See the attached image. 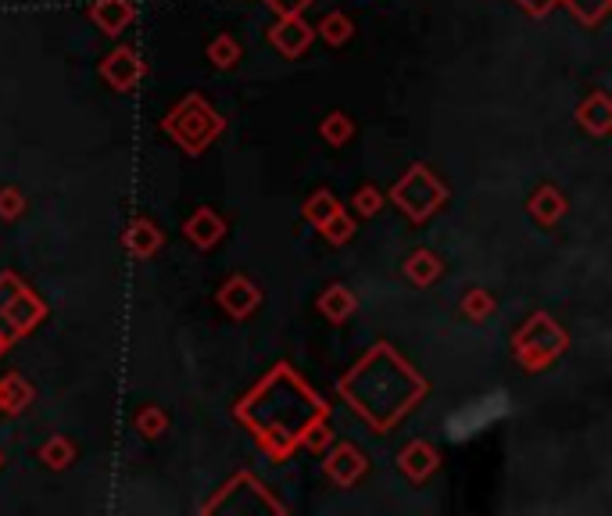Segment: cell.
I'll return each instance as SVG.
<instances>
[{
	"instance_id": "obj_1",
	"label": "cell",
	"mask_w": 612,
	"mask_h": 516,
	"mask_svg": "<svg viewBox=\"0 0 612 516\" xmlns=\"http://www.w3.org/2000/svg\"><path fill=\"white\" fill-rule=\"evenodd\" d=\"M237 420L255 434L258 445L272 459H287L308 438V430L319 420H326V405L287 362H280L237 405Z\"/></svg>"
},
{
	"instance_id": "obj_2",
	"label": "cell",
	"mask_w": 612,
	"mask_h": 516,
	"mask_svg": "<svg viewBox=\"0 0 612 516\" xmlns=\"http://www.w3.org/2000/svg\"><path fill=\"white\" fill-rule=\"evenodd\" d=\"M340 395L355 413H362L376 430H387L426 395V380L419 377L391 344H376L348 377L340 380Z\"/></svg>"
},
{
	"instance_id": "obj_3",
	"label": "cell",
	"mask_w": 612,
	"mask_h": 516,
	"mask_svg": "<svg viewBox=\"0 0 612 516\" xmlns=\"http://www.w3.org/2000/svg\"><path fill=\"white\" fill-rule=\"evenodd\" d=\"M43 301H36L15 276H0V341L8 344L15 337L29 334L43 319Z\"/></svg>"
},
{
	"instance_id": "obj_4",
	"label": "cell",
	"mask_w": 612,
	"mask_h": 516,
	"mask_svg": "<svg viewBox=\"0 0 612 516\" xmlns=\"http://www.w3.org/2000/svg\"><path fill=\"white\" fill-rule=\"evenodd\" d=\"M394 205L401 208L405 215H412L416 223H423L426 215L437 212V208L444 205V198H448V190H444V183L437 180L434 172L426 169V165H412L408 169L405 180L394 187Z\"/></svg>"
},
{
	"instance_id": "obj_5",
	"label": "cell",
	"mask_w": 612,
	"mask_h": 516,
	"mask_svg": "<svg viewBox=\"0 0 612 516\" xmlns=\"http://www.w3.org/2000/svg\"><path fill=\"white\" fill-rule=\"evenodd\" d=\"M562 348H566V334H562L559 323L548 316H534L527 327L516 334V355L527 370H541V366H548Z\"/></svg>"
},
{
	"instance_id": "obj_6",
	"label": "cell",
	"mask_w": 612,
	"mask_h": 516,
	"mask_svg": "<svg viewBox=\"0 0 612 516\" xmlns=\"http://www.w3.org/2000/svg\"><path fill=\"white\" fill-rule=\"evenodd\" d=\"M165 129H169L172 137L187 147V151H194L197 155V151H201V147L222 129V119L201 101V97H190L179 112H172L169 119H165Z\"/></svg>"
},
{
	"instance_id": "obj_7",
	"label": "cell",
	"mask_w": 612,
	"mask_h": 516,
	"mask_svg": "<svg viewBox=\"0 0 612 516\" xmlns=\"http://www.w3.org/2000/svg\"><path fill=\"white\" fill-rule=\"evenodd\" d=\"M204 513H240V516H247V513H283V506L272 499L269 491H265L262 484L251 477V473H240L237 481L222 491L219 499H212L208 506H204Z\"/></svg>"
},
{
	"instance_id": "obj_8",
	"label": "cell",
	"mask_w": 612,
	"mask_h": 516,
	"mask_svg": "<svg viewBox=\"0 0 612 516\" xmlns=\"http://www.w3.org/2000/svg\"><path fill=\"white\" fill-rule=\"evenodd\" d=\"M505 409H509V395H505V391H491V395H484L480 402L466 405V409H459V413L451 416V420H448V434L455 441L473 438L476 430H484L491 420L505 416Z\"/></svg>"
},
{
	"instance_id": "obj_9",
	"label": "cell",
	"mask_w": 612,
	"mask_h": 516,
	"mask_svg": "<svg viewBox=\"0 0 612 516\" xmlns=\"http://www.w3.org/2000/svg\"><path fill=\"white\" fill-rule=\"evenodd\" d=\"M269 40L276 43V47H280L287 58H298L308 43H312V29H308L298 15H283L280 26L269 29Z\"/></svg>"
},
{
	"instance_id": "obj_10",
	"label": "cell",
	"mask_w": 612,
	"mask_h": 516,
	"mask_svg": "<svg viewBox=\"0 0 612 516\" xmlns=\"http://www.w3.org/2000/svg\"><path fill=\"white\" fill-rule=\"evenodd\" d=\"M326 473H330L337 484H344V488H348V484H355L358 477L366 473V456H362L355 445H340L337 452L326 459Z\"/></svg>"
},
{
	"instance_id": "obj_11",
	"label": "cell",
	"mask_w": 612,
	"mask_h": 516,
	"mask_svg": "<svg viewBox=\"0 0 612 516\" xmlns=\"http://www.w3.org/2000/svg\"><path fill=\"white\" fill-rule=\"evenodd\" d=\"M90 18L108 36H119L129 26V18H133V4L129 0H97L94 8H90Z\"/></svg>"
},
{
	"instance_id": "obj_12",
	"label": "cell",
	"mask_w": 612,
	"mask_h": 516,
	"mask_svg": "<svg viewBox=\"0 0 612 516\" xmlns=\"http://www.w3.org/2000/svg\"><path fill=\"white\" fill-rule=\"evenodd\" d=\"M104 79H108L115 90H133V83L140 79V61H136L133 51H115L108 61H104Z\"/></svg>"
},
{
	"instance_id": "obj_13",
	"label": "cell",
	"mask_w": 612,
	"mask_h": 516,
	"mask_svg": "<svg viewBox=\"0 0 612 516\" xmlns=\"http://www.w3.org/2000/svg\"><path fill=\"white\" fill-rule=\"evenodd\" d=\"M219 301L230 309V316L244 319L247 312L258 305V291H255V284H251V280H240V276H237V280H230V284L222 287Z\"/></svg>"
},
{
	"instance_id": "obj_14",
	"label": "cell",
	"mask_w": 612,
	"mask_h": 516,
	"mask_svg": "<svg viewBox=\"0 0 612 516\" xmlns=\"http://www.w3.org/2000/svg\"><path fill=\"white\" fill-rule=\"evenodd\" d=\"M401 470L412 477V481H423L426 473H434V466H437V456H434V448L430 445H423V441H416V445H408L405 452H401Z\"/></svg>"
},
{
	"instance_id": "obj_15",
	"label": "cell",
	"mask_w": 612,
	"mask_h": 516,
	"mask_svg": "<svg viewBox=\"0 0 612 516\" xmlns=\"http://www.w3.org/2000/svg\"><path fill=\"white\" fill-rule=\"evenodd\" d=\"M187 233L197 248H212V244L222 237V223L212 215V208H201V212L187 223Z\"/></svg>"
},
{
	"instance_id": "obj_16",
	"label": "cell",
	"mask_w": 612,
	"mask_h": 516,
	"mask_svg": "<svg viewBox=\"0 0 612 516\" xmlns=\"http://www.w3.org/2000/svg\"><path fill=\"white\" fill-rule=\"evenodd\" d=\"M33 398V387L26 384L22 377H4L0 380V409L4 413H22Z\"/></svg>"
},
{
	"instance_id": "obj_17",
	"label": "cell",
	"mask_w": 612,
	"mask_h": 516,
	"mask_svg": "<svg viewBox=\"0 0 612 516\" xmlns=\"http://www.w3.org/2000/svg\"><path fill=\"white\" fill-rule=\"evenodd\" d=\"M126 244H129V251H133V255L151 258L154 251H158V244H162V237H158V230H154L151 223H144V219H140V223L126 233Z\"/></svg>"
},
{
	"instance_id": "obj_18",
	"label": "cell",
	"mask_w": 612,
	"mask_h": 516,
	"mask_svg": "<svg viewBox=\"0 0 612 516\" xmlns=\"http://www.w3.org/2000/svg\"><path fill=\"white\" fill-rule=\"evenodd\" d=\"M319 309H323L326 319H333V323H344V319L351 316V309H355V298H351L344 287H330V291L319 298Z\"/></svg>"
},
{
	"instance_id": "obj_19",
	"label": "cell",
	"mask_w": 612,
	"mask_h": 516,
	"mask_svg": "<svg viewBox=\"0 0 612 516\" xmlns=\"http://www.w3.org/2000/svg\"><path fill=\"white\" fill-rule=\"evenodd\" d=\"M580 122H584L591 133L602 137L605 129H609V101H605V94H595L584 108H580Z\"/></svg>"
},
{
	"instance_id": "obj_20",
	"label": "cell",
	"mask_w": 612,
	"mask_h": 516,
	"mask_svg": "<svg viewBox=\"0 0 612 516\" xmlns=\"http://www.w3.org/2000/svg\"><path fill=\"white\" fill-rule=\"evenodd\" d=\"M405 273L416 280L419 287H426V284H434V276L441 273V262H437L430 251H416V255L408 258V266H405Z\"/></svg>"
},
{
	"instance_id": "obj_21",
	"label": "cell",
	"mask_w": 612,
	"mask_h": 516,
	"mask_svg": "<svg viewBox=\"0 0 612 516\" xmlns=\"http://www.w3.org/2000/svg\"><path fill=\"white\" fill-rule=\"evenodd\" d=\"M530 208H534V215L541 219V223H555L566 205H562V194H559V190H555V187H544L541 194L534 198V205H530Z\"/></svg>"
},
{
	"instance_id": "obj_22",
	"label": "cell",
	"mask_w": 612,
	"mask_h": 516,
	"mask_svg": "<svg viewBox=\"0 0 612 516\" xmlns=\"http://www.w3.org/2000/svg\"><path fill=\"white\" fill-rule=\"evenodd\" d=\"M566 8H570L584 26H595V22H602L605 11H609V0H566Z\"/></svg>"
},
{
	"instance_id": "obj_23",
	"label": "cell",
	"mask_w": 612,
	"mask_h": 516,
	"mask_svg": "<svg viewBox=\"0 0 612 516\" xmlns=\"http://www.w3.org/2000/svg\"><path fill=\"white\" fill-rule=\"evenodd\" d=\"M337 212H340V205L333 201V194H315V198L305 205V215L312 219L315 226H323L326 219H330V215H337Z\"/></svg>"
},
{
	"instance_id": "obj_24",
	"label": "cell",
	"mask_w": 612,
	"mask_h": 516,
	"mask_svg": "<svg viewBox=\"0 0 612 516\" xmlns=\"http://www.w3.org/2000/svg\"><path fill=\"white\" fill-rule=\"evenodd\" d=\"M319 230H323L333 244H344V241L351 237V219H348L344 212H337V215H330V219H326V223L319 226Z\"/></svg>"
},
{
	"instance_id": "obj_25",
	"label": "cell",
	"mask_w": 612,
	"mask_h": 516,
	"mask_svg": "<svg viewBox=\"0 0 612 516\" xmlns=\"http://www.w3.org/2000/svg\"><path fill=\"white\" fill-rule=\"evenodd\" d=\"M208 54H212V61L219 65V69H230L233 61H237V47H233L230 36H222V40H215L212 47H208Z\"/></svg>"
},
{
	"instance_id": "obj_26",
	"label": "cell",
	"mask_w": 612,
	"mask_h": 516,
	"mask_svg": "<svg viewBox=\"0 0 612 516\" xmlns=\"http://www.w3.org/2000/svg\"><path fill=\"white\" fill-rule=\"evenodd\" d=\"M348 133H351V122L344 119V115H330V119L323 122V137L330 140V144H344Z\"/></svg>"
},
{
	"instance_id": "obj_27",
	"label": "cell",
	"mask_w": 612,
	"mask_h": 516,
	"mask_svg": "<svg viewBox=\"0 0 612 516\" xmlns=\"http://www.w3.org/2000/svg\"><path fill=\"white\" fill-rule=\"evenodd\" d=\"M348 33H351L348 18H340V15L323 18V36H326L330 43H344V40H348Z\"/></svg>"
},
{
	"instance_id": "obj_28",
	"label": "cell",
	"mask_w": 612,
	"mask_h": 516,
	"mask_svg": "<svg viewBox=\"0 0 612 516\" xmlns=\"http://www.w3.org/2000/svg\"><path fill=\"white\" fill-rule=\"evenodd\" d=\"M43 459H47V463L54 466V470H61V466L68 463V459H72V448H68V441H61V438H54L51 445L43 448Z\"/></svg>"
},
{
	"instance_id": "obj_29",
	"label": "cell",
	"mask_w": 612,
	"mask_h": 516,
	"mask_svg": "<svg viewBox=\"0 0 612 516\" xmlns=\"http://www.w3.org/2000/svg\"><path fill=\"white\" fill-rule=\"evenodd\" d=\"M308 4H312V0H269V8L276 11V15H301Z\"/></svg>"
},
{
	"instance_id": "obj_30",
	"label": "cell",
	"mask_w": 612,
	"mask_h": 516,
	"mask_svg": "<svg viewBox=\"0 0 612 516\" xmlns=\"http://www.w3.org/2000/svg\"><path fill=\"white\" fill-rule=\"evenodd\" d=\"M462 309H466L469 316H484V312L491 309V298H487L484 291H476V294H469V298L462 301Z\"/></svg>"
},
{
	"instance_id": "obj_31",
	"label": "cell",
	"mask_w": 612,
	"mask_h": 516,
	"mask_svg": "<svg viewBox=\"0 0 612 516\" xmlns=\"http://www.w3.org/2000/svg\"><path fill=\"white\" fill-rule=\"evenodd\" d=\"M140 427H144L147 438H154V434H158V430L165 427V416L158 413V409H147V413L140 416Z\"/></svg>"
},
{
	"instance_id": "obj_32",
	"label": "cell",
	"mask_w": 612,
	"mask_h": 516,
	"mask_svg": "<svg viewBox=\"0 0 612 516\" xmlns=\"http://www.w3.org/2000/svg\"><path fill=\"white\" fill-rule=\"evenodd\" d=\"M18 212H22V198H18L15 190H4V194H0V215L11 219V215H18Z\"/></svg>"
},
{
	"instance_id": "obj_33",
	"label": "cell",
	"mask_w": 612,
	"mask_h": 516,
	"mask_svg": "<svg viewBox=\"0 0 612 516\" xmlns=\"http://www.w3.org/2000/svg\"><path fill=\"white\" fill-rule=\"evenodd\" d=\"M555 4H559V0H519V8L527 11V15H534V18L548 15V11H552Z\"/></svg>"
},
{
	"instance_id": "obj_34",
	"label": "cell",
	"mask_w": 612,
	"mask_h": 516,
	"mask_svg": "<svg viewBox=\"0 0 612 516\" xmlns=\"http://www.w3.org/2000/svg\"><path fill=\"white\" fill-rule=\"evenodd\" d=\"M376 201H380V198H376V190H366V194L358 198V208H362L366 215H373L376 212Z\"/></svg>"
},
{
	"instance_id": "obj_35",
	"label": "cell",
	"mask_w": 612,
	"mask_h": 516,
	"mask_svg": "<svg viewBox=\"0 0 612 516\" xmlns=\"http://www.w3.org/2000/svg\"><path fill=\"white\" fill-rule=\"evenodd\" d=\"M4 348H8V344H4V341H0V352H4Z\"/></svg>"
}]
</instances>
